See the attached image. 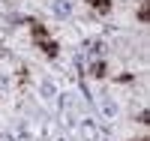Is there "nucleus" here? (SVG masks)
Instances as JSON below:
<instances>
[{
  "mask_svg": "<svg viewBox=\"0 0 150 141\" xmlns=\"http://www.w3.org/2000/svg\"><path fill=\"white\" fill-rule=\"evenodd\" d=\"M81 132H84L87 141H99V132H96V126H93L90 120H84V123H81Z\"/></svg>",
  "mask_w": 150,
  "mask_h": 141,
  "instance_id": "obj_1",
  "label": "nucleus"
},
{
  "mask_svg": "<svg viewBox=\"0 0 150 141\" xmlns=\"http://www.w3.org/2000/svg\"><path fill=\"white\" fill-rule=\"evenodd\" d=\"M51 9H54V15H60V18H63V15H69V9H72V6L66 3V0H57Z\"/></svg>",
  "mask_w": 150,
  "mask_h": 141,
  "instance_id": "obj_2",
  "label": "nucleus"
}]
</instances>
